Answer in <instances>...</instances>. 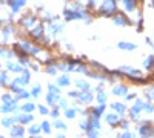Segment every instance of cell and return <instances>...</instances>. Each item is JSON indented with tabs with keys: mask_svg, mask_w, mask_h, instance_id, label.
<instances>
[{
	"mask_svg": "<svg viewBox=\"0 0 154 138\" xmlns=\"http://www.w3.org/2000/svg\"><path fill=\"white\" fill-rule=\"evenodd\" d=\"M11 6H13V9L14 11H17L19 8H22L23 5H25V0H14V2H8Z\"/></svg>",
	"mask_w": 154,
	"mask_h": 138,
	"instance_id": "6da1fadb",
	"label": "cell"
},
{
	"mask_svg": "<svg viewBox=\"0 0 154 138\" xmlns=\"http://www.w3.org/2000/svg\"><path fill=\"white\" fill-rule=\"evenodd\" d=\"M23 134H25V130H23L22 127H19V126H16V127L11 130V135H13V137H17V135L19 137H22Z\"/></svg>",
	"mask_w": 154,
	"mask_h": 138,
	"instance_id": "7a4b0ae2",
	"label": "cell"
},
{
	"mask_svg": "<svg viewBox=\"0 0 154 138\" xmlns=\"http://www.w3.org/2000/svg\"><path fill=\"white\" fill-rule=\"evenodd\" d=\"M125 92H126V87H125V86L114 87V94H116V95H123Z\"/></svg>",
	"mask_w": 154,
	"mask_h": 138,
	"instance_id": "3957f363",
	"label": "cell"
},
{
	"mask_svg": "<svg viewBox=\"0 0 154 138\" xmlns=\"http://www.w3.org/2000/svg\"><path fill=\"white\" fill-rule=\"evenodd\" d=\"M22 111H25V112H33V111H34V104L26 103L25 106H22Z\"/></svg>",
	"mask_w": 154,
	"mask_h": 138,
	"instance_id": "277c9868",
	"label": "cell"
},
{
	"mask_svg": "<svg viewBox=\"0 0 154 138\" xmlns=\"http://www.w3.org/2000/svg\"><path fill=\"white\" fill-rule=\"evenodd\" d=\"M119 48H122V49H136V45H131V43H120Z\"/></svg>",
	"mask_w": 154,
	"mask_h": 138,
	"instance_id": "5b68a950",
	"label": "cell"
},
{
	"mask_svg": "<svg viewBox=\"0 0 154 138\" xmlns=\"http://www.w3.org/2000/svg\"><path fill=\"white\" fill-rule=\"evenodd\" d=\"M20 123H29V121H33V115H22L20 118H19Z\"/></svg>",
	"mask_w": 154,
	"mask_h": 138,
	"instance_id": "8992f818",
	"label": "cell"
},
{
	"mask_svg": "<svg viewBox=\"0 0 154 138\" xmlns=\"http://www.w3.org/2000/svg\"><path fill=\"white\" fill-rule=\"evenodd\" d=\"M34 23V17L33 16H26V18L23 20V25L25 26H29V25H33Z\"/></svg>",
	"mask_w": 154,
	"mask_h": 138,
	"instance_id": "52a82bcc",
	"label": "cell"
},
{
	"mask_svg": "<svg viewBox=\"0 0 154 138\" xmlns=\"http://www.w3.org/2000/svg\"><path fill=\"white\" fill-rule=\"evenodd\" d=\"M57 100H59V97H54V95H52V92L50 94V95H48V97H46V101H48L50 104H54L56 101H57Z\"/></svg>",
	"mask_w": 154,
	"mask_h": 138,
	"instance_id": "ba28073f",
	"label": "cell"
},
{
	"mask_svg": "<svg viewBox=\"0 0 154 138\" xmlns=\"http://www.w3.org/2000/svg\"><path fill=\"white\" fill-rule=\"evenodd\" d=\"M125 6H126V9H134V0H125Z\"/></svg>",
	"mask_w": 154,
	"mask_h": 138,
	"instance_id": "9c48e42d",
	"label": "cell"
},
{
	"mask_svg": "<svg viewBox=\"0 0 154 138\" xmlns=\"http://www.w3.org/2000/svg\"><path fill=\"white\" fill-rule=\"evenodd\" d=\"M113 107H114V109H116V111H119V112H120V114H123V112H125V106H123V104H117V103H116V104H113Z\"/></svg>",
	"mask_w": 154,
	"mask_h": 138,
	"instance_id": "30bf717a",
	"label": "cell"
},
{
	"mask_svg": "<svg viewBox=\"0 0 154 138\" xmlns=\"http://www.w3.org/2000/svg\"><path fill=\"white\" fill-rule=\"evenodd\" d=\"M77 86H79V89H83V91H88V87H89L85 81H80V80H77Z\"/></svg>",
	"mask_w": 154,
	"mask_h": 138,
	"instance_id": "8fae6325",
	"label": "cell"
},
{
	"mask_svg": "<svg viewBox=\"0 0 154 138\" xmlns=\"http://www.w3.org/2000/svg\"><path fill=\"white\" fill-rule=\"evenodd\" d=\"M8 68L11 69V71H16V72H20V71H22V68H20V66H17V65H13V63H8Z\"/></svg>",
	"mask_w": 154,
	"mask_h": 138,
	"instance_id": "7c38bea8",
	"label": "cell"
},
{
	"mask_svg": "<svg viewBox=\"0 0 154 138\" xmlns=\"http://www.w3.org/2000/svg\"><path fill=\"white\" fill-rule=\"evenodd\" d=\"M80 98H82V101L88 103V101L91 100V94H80Z\"/></svg>",
	"mask_w": 154,
	"mask_h": 138,
	"instance_id": "4fadbf2b",
	"label": "cell"
},
{
	"mask_svg": "<svg viewBox=\"0 0 154 138\" xmlns=\"http://www.w3.org/2000/svg\"><path fill=\"white\" fill-rule=\"evenodd\" d=\"M13 118H5V120L2 121V124H3V126H5V127H6V126H11V123H13Z\"/></svg>",
	"mask_w": 154,
	"mask_h": 138,
	"instance_id": "5bb4252c",
	"label": "cell"
},
{
	"mask_svg": "<svg viewBox=\"0 0 154 138\" xmlns=\"http://www.w3.org/2000/svg\"><path fill=\"white\" fill-rule=\"evenodd\" d=\"M59 83H60V85H68L69 83L68 77H62V78H59Z\"/></svg>",
	"mask_w": 154,
	"mask_h": 138,
	"instance_id": "9a60e30c",
	"label": "cell"
},
{
	"mask_svg": "<svg viewBox=\"0 0 154 138\" xmlns=\"http://www.w3.org/2000/svg\"><path fill=\"white\" fill-rule=\"evenodd\" d=\"M65 115H66V117H68V118H72V117H74V115H76V114H74V111H72V109H66V112H65Z\"/></svg>",
	"mask_w": 154,
	"mask_h": 138,
	"instance_id": "2e32d148",
	"label": "cell"
},
{
	"mask_svg": "<svg viewBox=\"0 0 154 138\" xmlns=\"http://www.w3.org/2000/svg\"><path fill=\"white\" fill-rule=\"evenodd\" d=\"M50 123H42V129L46 132V134H50V126H48Z\"/></svg>",
	"mask_w": 154,
	"mask_h": 138,
	"instance_id": "e0dca14e",
	"label": "cell"
},
{
	"mask_svg": "<svg viewBox=\"0 0 154 138\" xmlns=\"http://www.w3.org/2000/svg\"><path fill=\"white\" fill-rule=\"evenodd\" d=\"M153 61H154V57H150V58L146 60V65H145V66H146V68H151V65H153Z\"/></svg>",
	"mask_w": 154,
	"mask_h": 138,
	"instance_id": "ac0fdd59",
	"label": "cell"
},
{
	"mask_svg": "<svg viewBox=\"0 0 154 138\" xmlns=\"http://www.w3.org/2000/svg\"><path fill=\"white\" fill-rule=\"evenodd\" d=\"M42 29H43V26H39V28H35L34 31H33V34H35V35H40Z\"/></svg>",
	"mask_w": 154,
	"mask_h": 138,
	"instance_id": "d6986e66",
	"label": "cell"
},
{
	"mask_svg": "<svg viewBox=\"0 0 154 138\" xmlns=\"http://www.w3.org/2000/svg\"><path fill=\"white\" fill-rule=\"evenodd\" d=\"M108 121H109V123H114V121H119V118H117L116 115H109V117H108Z\"/></svg>",
	"mask_w": 154,
	"mask_h": 138,
	"instance_id": "ffe728a7",
	"label": "cell"
},
{
	"mask_svg": "<svg viewBox=\"0 0 154 138\" xmlns=\"http://www.w3.org/2000/svg\"><path fill=\"white\" fill-rule=\"evenodd\" d=\"M50 91H51L52 94H54V92H56V94H59V92H60V91H59V87L52 86V85H50Z\"/></svg>",
	"mask_w": 154,
	"mask_h": 138,
	"instance_id": "44dd1931",
	"label": "cell"
},
{
	"mask_svg": "<svg viewBox=\"0 0 154 138\" xmlns=\"http://www.w3.org/2000/svg\"><path fill=\"white\" fill-rule=\"evenodd\" d=\"M29 134H39V127H37V126H33V127L29 129Z\"/></svg>",
	"mask_w": 154,
	"mask_h": 138,
	"instance_id": "7402d4cb",
	"label": "cell"
},
{
	"mask_svg": "<svg viewBox=\"0 0 154 138\" xmlns=\"http://www.w3.org/2000/svg\"><path fill=\"white\" fill-rule=\"evenodd\" d=\"M39 109H40V114H48V109L45 106H39Z\"/></svg>",
	"mask_w": 154,
	"mask_h": 138,
	"instance_id": "603a6c76",
	"label": "cell"
},
{
	"mask_svg": "<svg viewBox=\"0 0 154 138\" xmlns=\"http://www.w3.org/2000/svg\"><path fill=\"white\" fill-rule=\"evenodd\" d=\"M39 92H40V86H35L33 89V95H39Z\"/></svg>",
	"mask_w": 154,
	"mask_h": 138,
	"instance_id": "cb8c5ba5",
	"label": "cell"
},
{
	"mask_svg": "<svg viewBox=\"0 0 154 138\" xmlns=\"http://www.w3.org/2000/svg\"><path fill=\"white\" fill-rule=\"evenodd\" d=\"M56 127H59V129H65V124L60 123V121H57V123H56Z\"/></svg>",
	"mask_w": 154,
	"mask_h": 138,
	"instance_id": "d4e9b609",
	"label": "cell"
},
{
	"mask_svg": "<svg viewBox=\"0 0 154 138\" xmlns=\"http://www.w3.org/2000/svg\"><path fill=\"white\" fill-rule=\"evenodd\" d=\"M105 100H106V95H103V94H100V95H99V101H100V103H103Z\"/></svg>",
	"mask_w": 154,
	"mask_h": 138,
	"instance_id": "484cf974",
	"label": "cell"
},
{
	"mask_svg": "<svg viewBox=\"0 0 154 138\" xmlns=\"http://www.w3.org/2000/svg\"><path fill=\"white\" fill-rule=\"evenodd\" d=\"M51 114H52V117H57V115H59V112H57V109H56V111H52Z\"/></svg>",
	"mask_w": 154,
	"mask_h": 138,
	"instance_id": "4316f807",
	"label": "cell"
}]
</instances>
